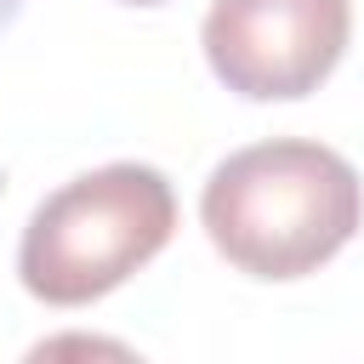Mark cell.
<instances>
[{
  "instance_id": "obj_1",
  "label": "cell",
  "mask_w": 364,
  "mask_h": 364,
  "mask_svg": "<svg viewBox=\"0 0 364 364\" xmlns=\"http://www.w3.org/2000/svg\"><path fill=\"white\" fill-rule=\"evenodd\" d=\"M199 222L228 267L250 279H307L364 228V182L336 148L273 136L210 171Z\"/></svg>"
},
{
  "instance_id": "obj_2",
  "label": "cell",
  "mask_w": 364,
  "mask_h": 364,
  "mask_svg": "<svg viewBox=\"0 0 364 364\" xmlns=\"http://www.w3.org/2000/svg\"><path fill=\"white\" fill-rule=\"evenodd\" d=\"M176 233L165 171L119 159L46 193L17 245V279L46 307H91L142 273Z\"/></svg>"
},
{
  "instance_id": "obj_3",
  "label": "cell",
  "mask_w": 364,
  "mask_h": 364,
  "mask_svg": "<svg viewBox=\"0 0 364 364\" xmlns=\"http://www.w3.org/2000/svg\"><path fill=\"white\" fill-rule=\"evenodd\" d=\"M353 34V0H210L199 46L210 74L250 102L318 91Z\"/></svg>"
},
{
  "instance_id": "obj_4",
  "label": "cell",
  "mask_w": 364,
  "mask_h": 364,
  "mask_svg": "<svg viewBox=\"0 0 364 364\" xmlns=\"http://www.w3.org/2000/svg\"><path fill=\"white\" fill-rule=\"evenodd\" d=\"M17 11H23V0H0V28H6V23L17 17Z\"/></svg>"
},
{
  "instance_id": "obj_5",
  "label": "cell",
  "mask_w": 364,
  "mask_h": 364,
  "mask_svg": "<svg viewBox=\"0 0 364 364\" xmlns=\"http://www.w3.org/2000/svg\"><path fill=\"white\" fill-rule=\"evenodd\" d=\"M125 6H159V0H125Z\"/></svg>"
}]
</instances>
